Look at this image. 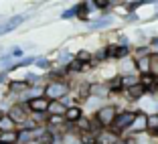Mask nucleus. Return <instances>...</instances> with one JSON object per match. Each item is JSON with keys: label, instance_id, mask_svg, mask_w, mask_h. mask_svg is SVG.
<instances>
[{"label": "nucleus", "instance_id": "obj_1", "mask_svg": "<svg viewBox=\"0 0 158 144\" xmlns=\"http://www.w3.org/2000/svg\"><path fill=\"white\" fill-rule=\"evenodd\" d=\"M118 114H120V110H118L116 104H103L102 108H98L95 110V120L99 122V126H102L103 130H110L114 126V122H116Z\"/></svg>", "mask_w": 158, "mask_h": 144}, {"label": "nucleus", "instance_id": "obj_2", "mask_svg": "<svg viewBox=\"0 0 158 144\" xmlns=\"http://www.w3.org/2000/svg\"><path fill=\"white\" fill-rule=\"evenodd\" d=\"M69 93H71L69 81H49V83H45V98H49L51 102H63V98Z\"/></svg>", "mask_w": 158, "mask_h": 144}, {"label": "nucleus", "instance_id": "obj_3", "mask_svg": "<svg viewBox=\"0 0 158 144\" xmlns=\"http://www.w3.org/2000/svg\"><path fill=\"white\" fill-rule=\"evenodd\" d=\"M136 114H138L136 110H122L120 114H118L116 122H114V126L110 128V130H112L114 134H118V136L122 138V134H124L126 130L130 132L132 124H134V120H136Z\"/></svg>", "mask_w": 158, "mask_h": 144}, {"label": "nucleus", "instance_id": "obj_4", "mask_svg": "<svg viewBox=\"0 0 158 144\" xmlns=\"http://www.w3.org/2000/svg\"><path fill=\"white\" fill-rule=\"evenodd\" d=\"M28 110L31 114H49V108H51V100L41 95V98H35V100H28Z\"/></svg>", "mask_w": 158, "mask_h": 144}, {"label": "nucleus", "instance_id": "obj_5", "mask_svg": "<svg viewBox=\"0 0 158 144\" xmlns=\"http://www.w3.org/2000/svg\"><path fill=\"white\" fill-rule=\"evenodd\" d=\"M148 89L144 87V85H140V81L136 85H132V87H128L126 89V100H128V102H142V100L146 98V95H148Z\"/></svg>", "mask_w": 158, "mask_h": 144}, {"label": "nucleus", "instance_id": "obj_6", "mask_svg": "<svg viewBox=\"0 0 158 144\" xmlns=\"http://www.w3.org/2000/svg\"><path fill=\"white\" fill-rule=\"evenodd\" d=\"M27 19H28L27 14H14V16H10V19L6 20L4 24H0V37H2V35L12 33L14 28H16V27H20V24H23Z\"/></svg>", "mask_w": 158, "mask_h": 144}, {"label": "nucleus", "instance_id": "obj_7", "mask_svg": "<svg viewBox=\"0 0 158 144\" xmlns=\"http://www.w3.org/2000/svg\"><path fill=\"white\" fill-rule=\"evenodd\" d=\"M130 132H132V136H138V134L148 132V114L138 112V114H136L134 124H132V128H130Z\"/></svg>", "mask_w": 158, "mask_h": 144}, {"label": "nucleus", "instance_id": "obj_8", "mask_svg": "<svg viewBox=\"0 0 158 144\" xmlns=\"http://www.w3.org/2000/svg\"><path fill=\"white\" fill-rule=\"evenodd\" d=\"M31 85L27 83V79H20V81H10L8 83V93H12V95H23V93H27V91H31Z\"/></svg>", "mask_w": 158, "mask_h": 144}, {"label": "nucleus", "instance_id": "obj_9", "mask_svg": "<svg viewBox=\"0 0 158 144\" xmlns=\"http://www.w3.org/2000/svg\"><path fill=\"white\" fill-rule=\"evenodd\" d=\"M91 98H95V100H106V98H110V87H107V83H99V81H93L91 83Z\"/></svg>", "mask_w": 158, "mask_h": 144}, {"label": "nucleus", "instance_id": "obj_10", "mask_svg": "<svg viewBox=\"0 0 158 144\" xmlns=\"http://www.w3.org/2000/svg\"><path fill=\"white\" fill-rule=\"evenodd\" d=\"M83 118V108L81 106H69V110H67V114H65V120H67V124H77L79 120Z\"/></svg>", "mask_w": 158, "mask_h": 144}, {"label": "nucleus", "instance_id": "obj_11", "mask_svg": "<svg viewBox=\"0 0 158 144\" xmlns=\"http://www.w3.org/2000/svg\"><path fill=\"white\" fill-rule=\"evenodd\" d=\"M138 81H140V85H144V87L152 93L154 85L158 83V77H156V75H152V73H146V75H138Z\"/></svg>", "mask_w": 158, "mask_h": 144}, {"label": "nucleus", "instance_id": "obj_12", "mask_svg": "<svg viewBox=\"0 0 158 144\" xmlns=\"http://www.w3.org/2000/svg\"><path fill=\"white\" fill-rule=\"evenodd\" d=\"M69 106L65 102H51V108H49V116H65Z\"/></svg>", "mask_w": 158, "mask_h": 144}, {"label": "nucleus", "instance_id": "obj_13", "mask_svg": "<svg viewBox=\"0 0 158 144\" xmlns=\"http://www.w3.org/2000/svg\"><path fill=\"white\" fill-rule=\"evenodd\" d=\"M16 130H19V124L6 114V116L0 120V132H16Z\"/></svg>", "mask_w": 158, "mask_h": 144}, {"label": "nucleus", "instance_id": "obj_14", "mask_svg": "<svg viewBox=\"0 0 158 144\" xmlns=\"http://www.w3.org/2000/svg\"><path fill=\"white\" fill-rule=\"evenodd\" d=\"M110 24H114V19L110 16V14H103L99 20H95V23L91 24V28L93 31H99V28H106V27H110Z\"/></svg>", "mask_w": 158, "mask_h": 144}, {"label": "nucleus", "instance_id": "obj_15", "mask_svg": "<svg viewBox=\"0 0 158 144\" xmlns=\"http://www.w3.org/2000/svg\"><path fill=\"white\" fill-rule=\"evenodd\" d=\"M75 61H79V63H83V65H89L93 61V55L87 51V49H81V51L75 53Z\"/></svg>", "mask_w": 158, "mask_h": 144}, {"label": "nucleus", "instance_id": "obj_16", "mask_svg": "<svg viewBox=\"0 0 158 144\" xmlns=\"http://www.w3.org/2000/svg\"><path fill=\"white\" fill-rule=\"evenodd\" d=\"M0 142L16 144V142H19V130H16V132H0Z\"/></svg>", "mask_w": 158, "mask_h": 144}, {"label": "nucleus", "instance_id": "obj_17", "mask_svg": "<svg viewBox=\"0 0 158 144\" xmlns=\"http://www.w3.org/2000/svg\"><path fill=\"white\" fill-rule=\"evenodd\" d=\"M148 130L158 134V114H148Z\"/></svg>", "mask_w": 158, "mask_h": 144}, {"label": "nucleus", "instance_id": "obj_18", "mask_svg": "<svg viewBox=\"0 0 158 144\" xmlns=\"http://www.w3.org/2000/svg\"><path fill=\"white\" fill-rule=\"evenodd\" d=\"M12 59H14V57L10 55V53L2 55V57H0V67H2V69H12V65H14Z\"/></svg>", "mask_w": 158, "mask_h": 144}, {"label": "nucleus", "instance_id": "obj_19", "mask_svg": "<svg viewBox=\"0 0 158 144\" xmlns=\"http://www.w3.org/2000/svg\"><path fill=\"white\" fill-rule=\"evenodd\" d=\"M24 79H27V83L31 85V87H35L37 83H41V81H43V75H37V73H28V75H27Z\"/></svg>", "mask_w": 158, "mask_h": 144}, {"label": "nucleus", "instance_id": "obj_20", "mask_svg": "<svg viewBox=\"0 0 158 144\" xmlns=\"http://www.w3.org/2000/svg\"><path fill=\"white\" fill-rule=\"evenodd\" d=\"M73 16H77V4L61 12V19H65V20H67V19H73Z\"/></svg>", "mask_w": 158, "mask_h": 144}, {"label": "nucleus", "instance_id": "obj_21", "mask_svg": "<svg viewBox=\"0 0 158 144\" xmlns=\"http://www.w3.org/2000/svg\"><path fill=\"white\" fill-rule=\"evenodd\" d=\"M152 75H156L158 77V53H152Z\"/></svg>", "mask_w": 158, "mask_h": 144}, {"label": "nucleus", "instance_id": "obj_22", "mask_svg": "<svg viewBox=\"0 0 158 144\" xmlns=\"http://www.w3.org/2000/svg\"><path fill=\"white\" fill-rule=\"evenodd\" d=\"M37 67H41V69H49V67H51V63H49L45 57H39V59H37Z\"/></svg>", "mask_w": 158, "mask_h": 144}, {"label": "nucleus", "instance_id": "obj_23", "mask_svg": "<svg viewBox=\"0 0 158 144\" xmlns=\"http://www.w3.org/2000/svg\"><path fill=\"white\" fill-rule=\"evenodd\" d=\"M10 55L12 57H23V49H20V47H12V49H10Z\"/></svg>", "mask_w": 158, "mask_h": 144}, {"label": "nucleus", "instance_id": "obj_24", "mask_svg": "<svg viewBox=\"0 0 158 144\" xmlns=\"http://www.w3.org/2000/svg\"><path fill=\"white\" fill-rule=\"evenodd\" d=\"M126 20H128V23H136V20H138V14H136V12H128Z\"/></svg>", "mask_w": 158, "mask_h": 144}, {"label": "nucleus", "instance_id": "obj_25", "mask_svg": "<svg viewBox=\"0 0 158 144\" xmlns=\"http://www.w3.org/2000/svg\"><path fill=\"white\" fill-rule=\"evenodd\" d=\"M150 95H158V83L154 85V89H152V93H150Z\"/></svg>", "mask_w": 158, "mask_h": 144}, {"label": "nucleus", "instance_id": "obj_26", "mask_svg": "<svg viewBox=\"0 0 158 144\" xmlns=\"http://www.w3.org/2000/svg\"><path fill=\"white\" fill-rule=\"evenodd\" d=\"M4 116H6V114H4V110H2V106H0V120H2Z\"/></svg>", "mask_w": 158, "mask_h": 144}, {"label": "nucleus", "instance_id": "obj_27", "mask_svg": "<svg viewBox=\"0 0 158 144\" xmlns=\"http://www.w3.org/2000/svg\"><path fill=\"white\" fill-rule=\"evenodd\" d=\"M0 144H4V142H0Z\"/></svg>", "mask_w": 158, "mask_h": 144}, {"label": "nucleus", "instance_id": "obj_28", "mask_svg": "<svg viewBox=\"0 0 158 144\" xmlns=\"http://www.w3.org/2000/svg\"><path fill=\"white\" fill-rule=\"evenodd\" d=\"M95 144H99V142H95Z\"/></svg>", "mask_w": 158, "mask_h": 144}]
</instances>
